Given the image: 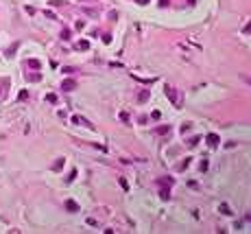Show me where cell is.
<instances>
[{
  "label": "cell",
  "instance_id": "cell-1",
  "mask_svg": "<svg viewBox=\"0 0 251 234\" xmlns=\"http://www.w3.org/2000/svg\"><path fill=\"white\" fill-rule=\"evenodd\" d=\"M61 88H64L66 92H70V90H74V88H77V81H74V79H66L64 83H61Z\"/></svg>",
  "mask_w": 251,
  "mask_h": 234
},
{
  "label": "cell",
  "instance_id": "cell-2",
  "mask_svg": "<svg viewBox=\"0 0 251 234\" xmlns=\"http://www.w3.org/2000/svg\"><path fill=\"white\" fill-rule=\"evenodd\" d=\"M218 142H221V138H218L216 134H210V136H207V145H210V147H218Z\"/></svg>",
  "mask_w": 251,
  "mask_h": 234
},
{
  "label": "cell",
  "instance_id": "cell-3",
  "mask_svg": "<svg viewBox=\"0 0 251 234\" xmlns=\"http://www.w3.org/2000/svg\"><path fill=\"white\" fill-rule=\"evenodd\" d=\"M66 208H68V210H70V212H79V206H77V204H74V201H72V199H68V201H66Z\"/></svg>",
  "mask_w": 251,
  "mask_h": 234
},
{
  "label": "cell",
  "instance_id": "cell-4",
  "mask_svg": "<svg viewBox=\"0 0 251 234\" xmlns=\"http://www.w3.org/2000/svg\"><path fill=\"white\" fill-rule=\"evenodd\" d=\"M166 96L172 101V103H177V96H175V90H172V88H166Z\"/></svg>",
  "mask_w": 251,
  "mask_h": 234
},
{
  "label": "cell",
  "instance_id": "cell-5",
  "mask_svg": "<svg viewBox=\"0 0 251 234\" xmlns=\"http://www.w3.org/2000/svg\"><path fill=\"white\" fill-rule=\"evenodd\" d=\"M218 210H221L223 214H231V210H229V206H227V204H223V206H221Z\"/></svg>",
  "mask_w": 251,
  "mask_h": 234
},
{
  "label": "cell",
  "instance_id": "cell-6",
  "mask_svg": "<svg viewBox=\"0 0 251 234\" xmlns=\"http://www.w3.org/2000/svg\"><path fill=\"white\" fill-rule=\"evenodd\" d=\"M155 131H157V134H168V131H170V127H157Z\"/></svg>",
  "mask_w": 251,
  "mask_h": 234
},
{
  "label": "cell",
  "instance_id": "cell-7",
  "mask_svg": "<svg viewBox=\"0 0 251 234\" xmlns=\"http://www.w3.org/2000/svg\"><path fill=\"white\" fill-rule=\"evenodd\" d=\"M29 66H31V68H37V66H40V61H37V59H31Z\"/></svg>",
  "mask_w": 251,
  "mask_h": 234
},
{
  "label": "cell",
  "instance_id": "cell-8",
  "mask_svg": "<svg viewBox=\"0 0 251 234\" xmlns=\"http://www.w3.org/2000/svg\"><path fill=\"white\" fill-rule=\"evenodd\" d=\"M159 197H162V199H168L170 195H168V190H162V193H159Z\"/></svg>",
  "mask_w": 251,
  "mask_h": 234
},
{
  "label": "cell",
  "instance_id": "cell-9",
  "mask_svg": "<svg viewBox=\"0 0 251 234\" xmlns=\"http://www.w3.org/2000/svg\"><path fill=\"white\" fill-rule=\"evenodd\" d=\"M146 99H148V92H146V90H144L142 94H140V101H146Z\"/></svg>",
  "mask_w": 251,
  "mask_h": 234
},
{
  "label": "cell",
  "instance_id": "cell-10",
  "mask_svg": "<svg viewBox=\"0 0 251 234\" xmlns=\"http://www.w3.org/2000/svg\"><path fill=\"white\" fill-rule=\"evenodd\" d=\"M88 46H90V44H88V42H85V40H83V42H79V48H83V50H85V48H88Z\"/></svg>",
  "mask_w": 251,
  "mask_h": 234
},
{
  "label": "cell",
  "instance_id": "cell-11",
  "mask_svg": "<svg viewBox=\"0 0 251 234\" xmlns=\"http://www.w3.org/2000/svg\"><path fill=\"white\" fill-rule=\"evenodd\" d=\"M135 2H138V5H146L148 0H135Z\"/></svg>",
  "mask_w": 251,
  "mask_h": 234
}]
</instances>
